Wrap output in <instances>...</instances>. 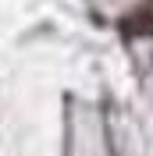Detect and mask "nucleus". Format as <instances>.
Instances as JSON below:
<instances>
[{"label": "nucleus", "instance_id": "obj_1", "mask_svg": "<svg viewBox=\"0 0 153 156\" xmlns=\"http://www.w3.org/2000/svg\"><path fill=\"white\" fill-rule=\"evenodd\" d=\"M121 29H125V36H153V4H146L135 14H128L121 21Z\"/></svg>", "mask_w": 153, "mask_h": 156}]
</instances>
